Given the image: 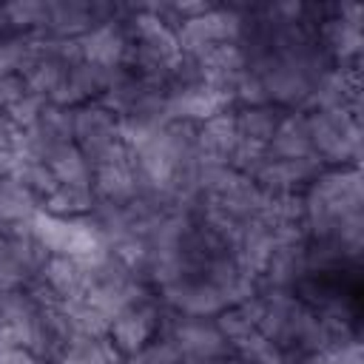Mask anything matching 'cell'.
<instances>
[{
  "label": "cell",
  "instance_id": "1",
  "mask_svg": "<svg viewBox=\"0 0 364 364\" xmlns=\"http://www.w3.org/2000/svg\"><path fill=\"white\" fill-rule=\"evenodd\" d=\"M313 154L327 165H358L361 159V122L358 111L330 108V111H307Z\"/></svg>",
  "mask_w": 364,
  "mask_h": 364
},
{
  "label": "cell",
  "instance_id": "2",
  "mask_svg": "<svg viewBox=\"0 0 364 364\" xmlns=\"http://www.w3.org/2000/svg\"><path fill=\"white\" fill-rule=\"evenodd\" d=\"M31 233L34 239L48 250V256H71V259H91L100 253L105 245L91 228L88 216H54L46 210H37L31 219Z\"/></svg>",
  "mask_w": 364,
  "mask_h": 364
},
{
  "label": "cell",
  "instance_id": "3",
  "mask_svg": "<svg viewBox=\"0 0 364 364\" xmlns=\"http://www.w3.org/2000/svg\"><path fill=\"white\" fill-rule=\"evenodd\" d=\"M159 318H162V304L156 296H151L114 316L108 327V338L119 355H136L159 333Z\"/></svg>",
  "mask_w": 364,
  "mask_h": 364
},
{
  "label": "cell",
  "instance_id": "4",
  "mask_svg": "<svg viewBox=\"0 0 364 364\" xmlns=\"http://www.w3.org/2000/svg\"><path fill=\"white\" fill-rule=\"evenodd\" d=\"M74 142V117L68 108L46 102L34 125L23 131V156H34L48 162L60 148Z\"/></svg>",
  "mask_w": 364,
  "mask_h": 364
},
{
  "label": "cell",
  "instance_id": "5",
  "mask_svg": "<svg viewBox=\"0 0 364 364\" xmlns=\"http://www.w3.org/2000/svg\"><path fill=\"white\" fill-rule=\"evenodd\" d=\"M327 165L313 154L301 159H267L264 168L253 176L256 188L267 196H284V193H304L310 182L324 171Z\"/></svg>",
  "mask_w": 364,
  "mask_h": 364
},
{
  "label": "cell",
  "instance_id": "6",
  "mask_svg": "<svg viewBox=\"0 0 364 364\" xmlns=\"http://www.w3.org/2000/svg\"><path fill=\"white\" fill-rule=\"evenodd\" d=\"M80 48H82V60L102 65V68H119L128 60V48H131V37L122 20V6H119V17L105 20L100 26H94L88 34L80 37Z\"/></svg>",
  "mask_w": 364,
  "mask_h": 364
},
{
  "label": "cell",
  "instance_id": "7",
  "mask_svg": "<svg viewBox=\"0 0 364 364\" xmlns=\"http://www.w3.org/2000/svg\"><path fill=\"white\" fill-rule=\"evenodd\" d=\"M71 324L63 313V304L57 307H40L28 321V341L26 347L34 353L37 361H54L63 355L65 344L71 341Z\"/></svg>",
  "mask_w": 364,
  "mask_h": 364
},
{
  "label": "cell",
  "instance_id": "8",
  "mask_svg": "<svg viewBox=\"0 0 364 364\" xmlns=\"http://www.w3.org/2000/svg\"><path fill=\"white\" fill-rule=\"evenodd\" d=\"M94 26H100V3L88 0H54L48 3V23L46 34L60 40H80Z\"/></svg>",
  "mask_w": 364,
  "mask_h": 364
},
{
  "label": "cell",
  "instance_id": "9",
  "mask_svg": "<svg viewBox=\"0 0 364 364\" xmlns=\"http://www.w3.org/2000/svg\"><path fill=\"white\" fill-rule=\"evenodd\" d=\"M242 136L233 119V108L199 122V162H222L230 165L233 151L239 148Z\"/></svg>",
  "mask_w": 364,
  "mask_h": 364
},
{
  "label": "cell",
  "instance_id": "10",
  "mask_svg": "<svg viewBox=\"0 0 364 364\" xmlns=\"http://www.w3.org/2000/svg\"><path fill=\"white\" fill-rule=\"evenodd\" d=\"M233 108V102L222 94H216L210 85H199L191 91H179L168 97V117L171 119H191V122H205L222 111Z\"/></svg>",
  "mask_w": 364,
  "mask_h": 364
},
{
  "label": "cell",
  "instance_id": "11",
  "mask_svg": "<svg viewBox=\"0 0 364 364\" xmlns=\"http://www.w3.org/2000/svg\"><path fill=\"white\" fill-rule=\"evenodd\" d=\"M267 154L273 159H301L313 156V139H310V122L307 111H287L282 125L276 128L273 139L267 142Z\"/></svg>",
  "mask_w": 364,
  "mask_h": 364
},
{
  "label": "cell",
  "instance_id": "12",
  "mask_svg": "<svg viewBox=\"0 0 364 364\" xmlns=\"http://www.w3.org/2000/svg\"><path fill=\"white\" fill-rule=\"evenodd\" d=\"M40 279L57 293V299L74 301V299H85V287H88V273H85V262L71 259V256H48Z\"/></svg>",
  "mask_w": 364,
  "mask_h": 364
},
{
  "label": "cell",
  "instance_id": "13",
  "mask_svg": "<svg viewBox=\"0 0 364 364\" xmlns=\"http://www.w3.org/2000/svg\"><path fill=\"white\" fill-rule=\"evenodd\" d=\"M284 108L267 102V105H253V108H233V119H236V128H239V136L245 142H253V145H264L273 139L276 128L282 125L284 119Z\"/></svg>",
  "mask_w": 364,
  "mask_h": 364
},
{
  "label": "cell",
  "instance_id": "14",
  "mask_svg": "<svg viewBox=\"0 0 364 364\" xmlns=\"http://www.w3.org/2000/svg\"><path fill=\"white\" fill-rule=\"evenodd\" d=\"M40 205L57 191V176H54V171L48 168V162H43V159H34V156H20L14 165H11V171H9Z\"/></svg>",
  "mask_w": 364,
  "mask_h": 364
},
{
  "label": "cell",
  "instance_id": "15",
  "mask_svg": "<svg viewBox=\"0 0 364 364\" xmlns=\"http://www.w3.org/2000/svg\"><path fill=\"white\" fill-rule=\"evenodd\" d=\"M94 202L97 196L91 185H57V191L40 205V210L71 219V216H88Z\"/></svg>",
  "mask_w": 364,
  "mask_h": 364
},
{
  "label": "cell",
  "instance_id": "16",
  "mask_svg": "<svg viewBox=\"0 0 364 364\" xmlns=\"http://www.w3.org/2000/svg\"><path fill=\"white\" fill-rule=\"evenodd\" d=\"M117 358H119V353L108 336H102V338L71 336V341L65 344L57 364H114Z\"/></svg>",
  "mask_w": 364,
  "mask_h": 364
},
{
  "label": "cell",
  "instance_id": "17",
  "mask_svg": "<svg viewBox=\"0 0 364 364\" xmlns=\"http://www.w3.org/2000/svg\"><path fill=\"white\" fill-rule=\"evenodd\" d=\"M48 168L54 171V176H57L60 185H91V176H94L91 165H88L85 154L77 148V142L60 148L48 159Z\"/></svg>",
  "mask_w": 364,
  "mask_h": 364
},
{
  "label": "cell",
  "instance_id": "18",
  "mask_svg": "<svg viewBox=\"0 0 364 364\" xmlns=\"http://www.w3.org/2000/svg\"><path fill=\"white\" fill-rule=\"evenodd\" d=\"M63 313H65V318H68L74 336H88V338H102V336H108L111 318H105L91 301H85V299L65 301V304H63Z\"/></svg>",
  "mask_w": 364,
  "mask_h": 364
},
{
  "label": "cell",
  "instance_id": "19",
  "mask_svg": "<svg viewBox=\"0 0 364 364\" xmlns=\"http://www.w3.org/2000/svg\"><path fill=\"white\" fill-rule=\"evenodd\" d=\"M9 28L28 34V31H43L48 23V3L43 0H17V3H6L3 6Z\"/></svg>",
  "mask_w": 364,
  "mask_h": 364
},
{
  "label": "cell",
  "instance_id": "20",
  "mask_svg": "<svg viewBox=\"0 0 364 364\" xmlns=\"http://www.w3.org/2000/svg\"><path fill=\"white\" fill-rule=\"evenodd\" d=\"M31 57V31H6L0 34V77L6 74H20Z\"/></svg>",
  "mask_w": 364,
  "mask_h": 364
},
{
  "label": "cell",
  "instance_id": "21",
  "mask_svg": "<svg viewBox=\"0 0 364 364\" xmlns=\"http://www.w3.org/2000/svg\"><path fill=\"white\" fill-rule=\"evenodd\" d=\"M213 321H216V327H219V333L225 336V341H228V347H230V353L236 350V347H242L247 338H253L259 330L253 327V321L236 307V304H230V307H225V310H219L216 316H213Z\"/></svg>",
  "mask_w": 364,
  "mask_h": 364
},
{
  "label": "cell",
  "instance_id": "22",
  "mask_svg": "<svg viewBox=\"0 0 364 364\" xmlns=\"http://www.w3.org/2000/svg\"><path fill=\"white\" fill-rule=\"evenodd\" d=\"M139 364H182V350L173 341L171 333H156L139 353H136Z\"/></svg>",
  "mask_w": 364,
  "mask_h": 364
},
{
  "label": "cell",
  "instance_id": "23",
  "mask_svg": "<svg viewBox=\"0 0 364 364\" xmlns=\"http://www.w3.org/2000/svg\"><path fill=\"white\" fill-rule=\"evenodd\" d=\"M26 284V276L14 259V250H11V239L9 233L0 230V287L3 290H14V287H23Z\"/></svg>",
  "mask_w": 364,
  "mask_h": 364
},
{
  "label": "cell",
  "instance_id": "24",
  "mask_svg": "<svg viewBox=\"0 0 364 364\" xmlns=\"http://www.w3.org/2000/svg\"><path fill=\"white\" fill-rule=\"evenodd\" d=\"M46 102H48L46 97H40V94H31V91H28L17 105H11V108H9V114H6V117H9L20 131H26L28 125H34V119L40 117V111L46 108Z\"/></svg>",
  "mask_w": 364,
  "mask_h": 364
},
{
  "label": "cell",
  "instance_id": "25",
  "mask_svg": "<svg viewBox=\"0 0 364 364\" xmlns=\"http://www.w3.org/2000/svg\"><path fill=\"white\" fill-rule=\"evenodd\" d=\"M321 364H364V347L361 338H350V341H338L330 344L321 355Z\"/></svg>",
  "mask_w": 364,
  "mask_h": 364
},
{
  "label": "cell",
  "instance_id": "26",
  "mask_svg": "<svg viewBox=\"0 0 364 364\" xmlns=\"http://www.w3.org/2000/svg\"><path fill=\"white\" fill-rule=\"evenodd\" d=\"M0 364H40L28 347H6L0 350Z\"/></svg>",
  "mask_w": 364,
  "mask_h": 364
},
{
  "label": "cell",
  "instance_id": "27",
  "mask_svg": "<svg viewBox=\"0 0 364 364\" xmlns=\"http://www.w3.org/2000/svg\"><path fill=\"white\" fill-rule=\"evenodd\" d=\"M40 364H54V361H40Z\"/></svg>",
  "mask_w": 364,
  "mask_h": 364
}]
</instances>
